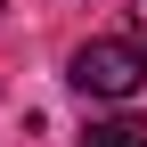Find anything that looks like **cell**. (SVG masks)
Here are the masks:
<instances>
[{"label": "cell", "instance_id": "cell-3", "mask_svg": "<svg viewBox=\"0 0 147 147\" xmlns=\"http://www.w3.org/2000/svg\"><path fill=\"white\" fill-rule=\"evenodd\" d=\"M139 41H147V0H139Z\"/></svg>", "mask_w": 147, "mask_h": 147}, {"label": "cell", "instance_id": "cell-1", "mask_svg": "<svg viewBox=\"0 0 147 147\" xmlns=\"http://www.w3.org/2000/svg\"><path fill=\"white\" fill-rule=\"evenodd\" d=\"M82 98H139L147 90V41H82L74 49V74H65Z\"/></svg>", "mask_w": 147, "mask_h": 147}, {"label": "cell", "instance_id": "cell-2", "mask_svg": "<svg viewBox=\"0 0 147 147\" xmlns=\"http://www.w3.org/2000/svg\"><path fill=\"white\" fill-rule=\"evenodd\" d=\"M82 147H147V115H98L82 131Z\"/></svg>", "mask_w": 147, "mask_h": 147}, {"label": "cell", "instance_id": "cell-4", "mask_svg": "<svg viewBox=\"0 0 147 147\" xmlns=\"http://www.w3.org/2000/svg\"><path fill=\"white\" fill-rule=\"evenodd\" d=\"M0 8H8V0H0Z\"/></svg>", "mask_w": 147, "mask_h": 147}]
</instances>
